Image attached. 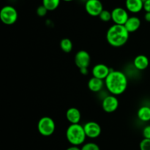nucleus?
I'll return each instance as SVG.
<instances>
[{
    "label": "nucleus",
    "mask_w": 150,
    "mask_h": 150,
    "mask_svg": "<svg viewBox=\"0 0 150 150\" xmlns=\"http://www.w3.org/2000/svg\"><path fill=\"white\" fill-rule=\"evenodd\" d=\"M105 85L111 95L118 96L125 92L128 85L127 76L120 70H111L105 79Z\"/></svg>",
    "instance_id": "f257e3e1"
},
{
    "label": "nucleus",
    "mask_w": 150,
    "mask_h": 150,
    "mask_svg": "<svg viewBox=\"0 0 150 150\" xmlns=\"http://www.w3.org/2000/svg\"><path fill=\"white\" fill-rule=\"evenodd\" d=\"M129 38L130 33L124 25H112L108 28L106 32L107 42L110 45L115 48H120L125 45Z\"/></svg>",
    "instance_id": "f03ea898"
},
{
    "label": "nucleus",
    "mask_w": 150,
    "mask_h": 150,
    "mask_svg": "<svg viewBox=\"0 0 150 150\" xmlns=\"http://www.w3.org/2000/svg\"><path fill=\"white\" fill-rule=\"evenodd\" d=\"M86 138L83 126L80 124H70L66 130V139L72 146L82 145Z\"/></svg>",
    "instance_id": "7ed1b4c3"
},
{
    "label": "nucleus",
    "mask_w": 150,
    "mask_h": 150,
    "mask_svg": "<svg viewBox=\"0 0 150 150\" xmlns=\"http://www.w3.org/2000/svg\"><path fill=\"white\" fill-rule=\"evenodd\" d=\"M55 130V122L51 117H42L38 121V130L41 136H45V137L52 136Z\"/></svg>",
    "instance_id": "20e7f679"
},
{
    "label": "nucleus",
    "mask_w": 150,
    "mask_h": 150,
    "mask_svg": "<svg viewBox=\"0 0 150 150\" xmlns=\"http://www.w3.org/2000/svg\"><path fill=\"white\" fill-rule=\"evenodd\" d=\"M18 14L14 7L11 5H6L0 10V20L4 24L13 25L17 21Z\"/></svg>",
    "instance_id": "39448f33"
},
{
    "label": "nucleus",
    "mask_w": 150,
    "mask_h": 150,
    "mask_svg": "<svg viewBox=\"0 0 150 150\" xmlns=\"http://www.w3.org/2000/svg\"><path fill=\"white\" fill-rule=\"evenodd\" d=\"M111 20L114 23V24L125 25L129 18L128 11L123 7H115L111 11Z\"/></svg>",
    "instance_id": "423d86ee"
},
{
    "label": "nucleus",
    "mask_w": 150,
    "mask_h": 150,
    "mask_svg": "<svg viewBox=\"0 0 150 150\" xmlns=\"http://www.w3.org/2000/svg\"><path fill=\"white\" fill-rule=\"evenodd\" d=\"M103 10V6L100 0H88L85 2V10L91 16H99Z\"/></svg>",
    "instance_id": "0eeeda50"
},
{
    "label": "nucleus",
    "mask_w": 150,
    "mask_h": 150,
    "mask_svg": "<svg viewBox=\"0 0 150 150\" xmlns=\"http://www.w3.org/2000/svg\"><path fill=\"white\" fill-rule=\"evenodd\" d=\"M118 107L119 100L115 95H107L103 99L102 108L105 112L113 113L117 111Z\"/></svg>",
    "instance_id": "6e6552de"
},
{
    "label": "nucleus",
    "mask_w": 150,
    "mask_h": 150,
    "mask_svg": "<svg viewBox=\"0 0 150 150\" xmlns=\"http://www.w3.org/2000/svg\"><path fill=\"white\" fill-rule=\"evenodd\" d=\"M75 64L79 69L88 68L91 62V57L89 53L84 50L79 51L75 55Z\"/></svg>",
    "instance_id": "1a4fd4ad"
},
{
    "label": "nucleus",
    "mask_w": 150,
    "mask_h": 150,
    "mask_svg": "<svg viewBox=\"0 0 150 150\" xmlns=\"http://www.w3.org/2000/svg\"><path fill=\"white\" fill-rule=\"evenodd\" d=\"M86 137L89 139H96L101 134V127L96 122H88L83 125Z\"/></svg>",
    "instance_id": "9d476101"
},
{
    "label": "nucleus",
    "mask_w": 150,
    "mask_h": 150,
    "mask_svg": "<svg viewBox=\"0 0 150 150\" xmlns=\"http://www.w3.org/2000/svg\"><path fill=\"white\" fill-rule=\"evenodd\" d=\"M112 69H110L105 64H97L93 67L92 70V77L98 78V79L105 80L111 73Z\"/></svg>",
    "instance_id": "9b49d317"
},
{
    "label": "nucleus",
    "mask_w": 150,
    "mask_h": 150,
    "mask_svg": "<svg viewBox=\"0 0 150 150\" xmlns=\"http://www.w3.org/2000/svg\"><path fill=\"white\" fill-rule=\"evenodd\" d=\"M66 118L70 124H79L81 119V114L77 108L71 107L66 111Z\"/></svg>",
    "instance_id": "f8f14e48"
},
{
    "label": "nucleus",
    "mask_w": 150,
    "mask_h": 150,
    "mask_svg": "<svg viewBox=\"0 0 150 150\" xmlns=\"http://www.w3.org/2000/svg\"><path fill=\"white\" fill-rule=\"evenodd\" d=\"M133 65L137 70H144L150 66V61L146 56L140 54L135 57L133 60Z\"/></svg>",
    "instance_id": "ddd939ff"
},
{
    "label": "nucleus",
    "mask_w": 150,
    "mask_h": 150,
    "mask_svg": "<svg viewBox=\"0 0 150 150\" xmlns=\"http://www.w3.org/2000/svg\"><path fill=\"white\" fill-rule=\"evenodd\" d=\"M126 10L132 13H138L144 10V2L142 0H126Z\"/></svg>",
    "instance_id": "4468645a"
},
{
    "label": "nucleus",
    "mask_w": 150,
    "mask_h": 150,
    "mask_svg": "<svg viewBox=\"0 0 150 150\" xmlns=\"http://www.w3.org/2000/svg\"><path fill=\"white\" fill-rule=\"evenodd\" d=\"M141 24H142V21L139 18L136 16H130L127 19V22L124 26L129 33H132V32H136L140 28Z\"/></svg>",
    "instance_id": "2eb2a0df"
},
{
    "label": "nucleus",
    "mask_w": 150,
    "mask_h": 150,
    "mask_svg": "<svg viewBox=\"0 0 150 150\" xmlns=\"http://www.w3.org/2000/svg\"><path fill=\"white\" fill-rule=\"evenodd\" d=\"M105 85V81L98 79L95 77H92L89 80L87 83L88 88L92 92H100Z\"/></svg>",
    "instance_id": "dca6fc26"
},
{
    "label": "nucleus",
    "mask_w": 150,
    "mask_h": 150,
    "mask_svg": "<svg viewBox=\"0 0 150 150\" xmlns=\"http://www.w3.org/2000/svg\"><path fill=\"white\" fill-rule=\"evenodd\" d=\"M137 117L139 120L144 122L150 121V107L143 105L137 111Z\"/></svg>",
    "instance_id": "f3484780"
},
{
    "label": "nucleus",
    "mask_w": 150,
    "mask_h": 150,
    "mask_svg": "<svg viewBox=\"0 0 150 150\" xmlns=\"http://www.w3.org/2000/svg\"><path fill=\"white\" fill-rule=\"evenodd\" d=\"M60 48H61L62 51L66 54L71 52L73 48L71 40L69 39V38H63L60 41Z\"/></svg>",
    "instance_id": "a211bd4d"
},
{
    "label": "nucleus",
    "mask_w": 150,
    "mask_h": 150,
    "mask_svg": "<svg viewBox=\"0 0 150 150\" xmlns=\"http://www.w3.org/2000/svg\"><path fill=\"white\" fill-rule=\"evenodd\" d=\"M61 0H42V5L48 10L54 11L58 8L59 6Z\"/></svg>",
    "instance_id": "6ab92c4d"
},
{
    "label": "nucleus",
    "mask_w": 150,
    "mask_h": 150,
    "mask_svg": "<svg viewBox=\"0 0 150 150\" xmlns=\"http://www.w3.org/2000/svg\"><path fill=\"white\" fill-rule=\"evenodd\" d=\"M102 21L103 22H108L111 20L112 17H111V12L108 11L107 10H103L100 16H98Z\"/></svg>",
    "instance_id": "aec40b11"
},
{
    "label": "nucleus",
    "mask_w": 150,
    "mask_h": 150,
    "mask_svg": "<svg viewBox=\"0 0 150 150\" xmlns=\"http://www.w3.org/2000/svg\"><path fill=\"white\" fill-rule=\"evenodd\" d=\"M81 150H100V146L93 142H88L82 145Z\"/></svg>",
    "instance_id": "412c9836"
},
{
    "label": "nucleus",
    "mask_w": 150,
    "mask_h": 150,
    "mask_svg": "<svg viewBox=\"0 0 150 150\" xmlns=\"http://www.w3.org/2000/svg\"><path fill=\"white\" fill-rule=\"evenodd\" d=\"M140 150H150V139H144L139 144Z\"/></svg>",
    "instance_id": "4be33fe9"
},
{
    "label": "nucleus",
    "mask_w": 150,
    "mask_h": 150,
    "mask_svg": "<svg viewBox=\"0 0 150 150\" xmlns=\"http://www.w3.org/2000/svg\"><path fill=\"white\" fill-rule=\"evenodd\" d=\"M48 10L44 7L43 5H40L39 7L37 8V15H38L39 17H44V16H46L47 13H48Z\"/></svg>",
    "instance_id": "5701e85b"
},
{
    "label": "nucleus",
    "mask_w": 150,
    "mask_h": 150,
    "mask_svg": "<svg viewBox=\"0 0 150 150\" xmlns=\"http://www.w3.org/2000/svg\"><path fill=\"white\" fill-rule=\"evenodd\" d=\"M143 136L144 139H150V125H146L143 129Z\"/></svg>",
    "instance_id": "b1692460"
},
{
    "label": "nucleus",
    "mask_w": 150,
    "mask_h": 150,
    "mask_svg": "<svg viewBox=\"0 0 150 150\" xmlns=\"http://www.w3.org/2000/svg\"><path fill=\"white\" fill-rule=\"evenodd\" d=\"M144 10L146 13H150V0H146L144 2Z\"/></svg>",
    "instance_id": "393cba45"
},
{
    "label": "nucleus",
    "mask_w": 150,
    "mask_h": 150,
    "mask_svg": "<svg viewBox=\"0 0 150 150\" xmlns=\"http://www.w3.org/2000/svg\"><path fill=\"white\" fill-rule=\"evenodd\" d=\"M79 70H80V73H81L82 75H84V76L87 75L88 73H89V70H88V68L79 69Z\"/></svg>",
    "instance_id": "a878e982"
},
{
    "label": "nucleus",
    "mask_w": 150,
    "mask_h": 150,
    "mask_svg": "<svg viewBox=\"0 0 150 150\" xmlns=\"http://www.w3.org/2000/svg\"><path fill=\"white\" fill-rule=\"evenodd\" d=\"M144 19L146 21L150 23V13H146L144 15Z\"/></svg>",
    "instance_id": "bb28decb"
},
{
    "label": "nucleus",
    "mask_w": 150,
    "mask_h": 150,
    "mask_svg": "<svg viewBox=\"0 0 150 150\" xmlns=\"http://www.w3.org/2000/svg\"><path fill=\"white\" fill-rule=\"evenodd\" d=\"M66 150H81V148H79V146H71L70 147L67 148Z\"/></svg>",
    "instance_id": "cd10ccee"
},
{
    "label": "nucleus",
    "mask_w": 150,
    "mask_h": 150,
    "mask_svg": "<svg viewBox=\"0 0 150 150\" xmlns=\"http://www.w3.org/2000/svg\"><path fill=\"white\" fill-rule=\"evenodd\" d=\"M63 1H73V0H63Z\"/></svg>",
    "instance_id": "c85d7f7f"
},
{
    "label": "nucleus",
    "mask_w": 150,
    "mask_h": 150,
    "mask_svg": "<svg viewBox=\"0 0 150 150\" xmlns=\"http://www.w3.org/2000/svg\"><path fill=\"white\" fill-rule=\"evenodd\" d=\"M81 1H84V2H86V1H87L88 0H81Z\"/></svg>",
    "instance_id": "c756f323"
},
{
    "label": "nucleus",
    "mask_w": 150,
    "mask_h": 150,
    "mask_svg": "<svg viewBox=\"0 0 150 150\" xmlns=\"http://www.w3.org/2000/svg\"><path fill=\"white\" fill-rule=\"evenodd\" d=\"M142 1H143V2H145V1H146V0H142Z\"/></svg>",
    "instance_id": "7c9ffc66"
}]
</instances>
